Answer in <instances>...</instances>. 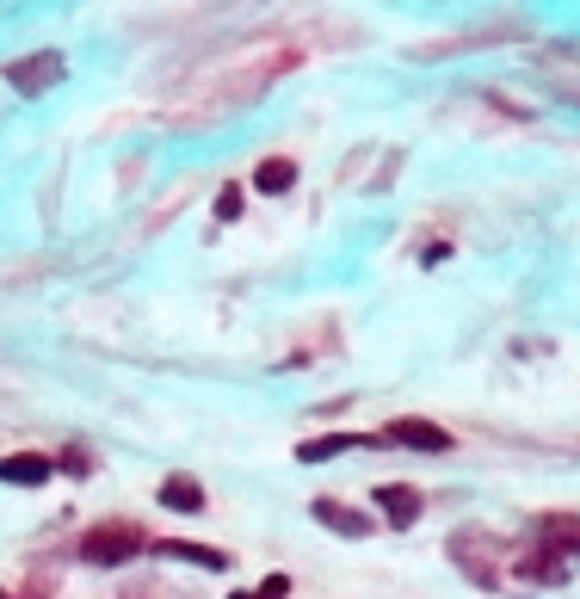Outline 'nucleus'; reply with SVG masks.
I'll return each instance as SVG.
<instances>
[{"instance_id":"nucleus-1","label":"nucleus","mask_w":580,"mask_h":599,"mask_svg":"<svg viewBox=\"0 0 580 599\" xmlns=\"http://www.w3.org/2000/svg\"><path fill=\"white\" fill-rule=\"evenodd\" d=\"M81 556L99 562V569H118V562L142 556V532H136V525H99V532L81 538Z\"/></svg>"},{"instance_id":"nucleus-2","label":"nucleus","mask_w":580,"mask_h":599,"mask_svg":"<svg viewBox=\"0 0 580 599\" xmlns=\"http://www.w3.org/2000/svg\"><path fill=\"white\" fill-rule=\"evenodd\" d=\"M377 445H408V451H445L451 433L432 427V420H389V427L377 433Z\"/></svg>"},{"instance_id":"nucleus-3","label":"nucleus","mask_w":580,"mask_h":599,"mask_svg":"<svg viewBox=\"0 0 580 599\" xmlns=\"http://www.w3.org/2000/svg\"><path fill=\"white\" fill-rule=\"evenodd\" d=\"M7 81H13L19 93H50V87L62 81V56H56V50L25 56V62H13V68H7Z\"/></svg>"},{"instance_id":"nucleus-4","label":"nucleus","mask_w":580,"mask_h":599,"mask_svg":"<svg viewBox=\"0 0 580 599\" xmlns=\"http://www.w3.org/2000/svg\"><path fill=\"white\" fill-rule=\"evenodd\" d=\"M56 476V457L44 451H19V457H0V482H13V488H38Z\"/></svg>"},{"instance_id":"nucleus-5","label":"nucleus","mask_w":580,"mask_h":599,"mask_svg":"<svg viewBox=\"0 0 580 599\" xmlns=\"http://www.w3.org/2000/svg\"><path fill=\"white\" fill-rule=\"evenodd\" d=\"M537 550H550V556H574L580 550V519L574 513H550V519H537Z\"/></svg>"},{"instance_id":"nucleus-6","label":"nucleus","mask_w":580,"mask_h":599,"mask_svg":"<svg viewBox=\"0 0 580 599\" xmlns=\"http://www.w3.org/2000/svg\"><path fill=\"white\" fill-rule=\"evenodd\" d=\"M420 507H426V501L414 495V488H402V482H395V488L383 482V488H377V513H383L389 525H414V519H420Z\"/></svg>"},{"instance_id":"nucleus-7","label":"nucleus","mask_w":580,"mask_h":599,"mask_svg":"<svg viewBox=\"0 0 580 599\" xmlns=\"http://www.w3.org/2000/svg\"><path fill=\"white\" fill-rule=\"evenodd\" d=\"M309 513L328 525V532H340V538H365V532H371V519H365V513H352V507H340V501H315Z\"/></svg>"},{"instance_id":"nucleus-8","label":"nucleus","mask_w":580,"mask_h":599,"mask_svg":"<svg viewBox=\"0 0 580 599\" xmlns=\"http://www.w3.org/2000/svg\"><path fill=\"white\" fill-rule=\"evenodd\" d=\"M161 507H167V513H198V507H204V488H198L192 476H167V482H161Z\"/></svg>"},{"instance_id":"nucleus-9","label":"nucleus","mask_w":580,"mask_h":599,"mask_svg":"<svg viewBox=\"0 0 580 599\" xmlns=\"http://www.w3.org/2000/svg\"><path fill=\"white\" fill-rule=\"evenodd\" d=\"M161 556H179V562H198V569H229V556L223 550H210V544H186V538H167L155 544Z\"/></svg>"},{"instance_id":"nucleus-10","label":"nucleus","mask_w":580,"mask_h":599,"mask_svg":"<svg viewBox=\"0 0 580 599\" xmlns=\"http://www.w3.org/2000/svg\"><path fill=\"white\" fill-rule=\"evenodd\" d=\"M253 186H260V192H290V186H297V161H284V155H272V161H260V173H253Z\"/></svg>"},{"instance_id":"nucleus-11","label":"nucleus","mask_w":580,"mask_h":599,"mask_svg":"<svg viewBox=\"0 0 580 599\" xmlns=\"http://www.w3.org/2000/svg\"><path fill=\"white\" fill-rule=\"evenodd\" d=\"M562 569H568V562H562V556H550V550H531V556L519 562V575H525V581H543V587H556V581H568Z\"/></svg>"},{"instance_id":"nucleus-12","label":"nucleus","mask_w":580,"mask_h":599,"mask_svg":"<svg viewBox=\"0 0 580 599\" xmlns=\"http://www.w3.org/2000/svg\"><path fill=\"white\" fill-rule=\"evenodd\" d=\"M352 445H358L352 433H321V439H303L297 457H303V464H328V457H340V451H352Z\"/></svg>"},{"instance_id":"nucleus-13","label":"nucleus","mask_w":580,"mask_h":599,"mask_svg":"<svg viewBox=\"0 0 580 599\" xmlns=\"http://www.w3.org/2000/svg\"><path fill=\"white\" fill-rule=\"evenodd\" d=\"M235 217H241V180H229L216 192V223H235Z\"/></svg>"},{"instance_id":"nucleus-14","label":"nucleus","mask_w":580,"mask_h":599,"mask_svg":"<svg viewBox=\"0 0 580 599\" xmlns=\"http://www.w3.org/2000/svg\"><path fill=\"white\" fill-rule=\"evenodd\" d=\"M284 593H290V575H266L260 581V599H284Z\"/></svg>"},{"instance_id":"nucleus-15","label":"nucleus","mask_w":580,"mask_h":599,"mask_svg":"<svg viewBox=\"0 0 580 599\" xmlns=\"http://www.w3.org/2000/svg\"><path fill=\"white\" fill-rule=\"evenodd\" d=\"M229 599H260V593H229Z\"/></svg>"}]
</instances>
